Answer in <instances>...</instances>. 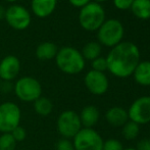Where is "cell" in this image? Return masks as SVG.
Returning <instances> with one entry per match:
<instances>
[{"instance_id":"1","label":"cell","mask_w":150,"mask_h":150,"mask_svg":"<svg viewBox=\"0 0 150 150\" xmlns=\"http://www.w3.org/2000/svg\"><path fill=\"white\" fill-rule=\"evenodd\" d=\"M107 71L120 79L131 77L140 62V50L136 44L122 41L112 47L106 57Z\"/></svg>"},{"instance_id":"2","label":"cell","mask_w":150,"mask_h":150,"mask_svg":"<svg viewBox=\"0 0 150 150\" xmlns=\"http://www.w3.org/2000/svg\"><path fill=\"white\" fill-rule=\"evenodd\" d=\"M54 59L58 69L67 75H78L84 71L86 65V60L81 51L71 46H64L58 49Z\"/></svg>"},{"instance_id":"3","label":"cell","mask_w":150,"mask_h":150,"mask_svg":"<svg viewBox=\"0 0 150 150\" xmlns=\"http://www.w3.org/2000/svg\"><path fill=\"white\" fill-rule=\"evenodd\" d=\"M79 24L85 31H98L101 25L105 22V10L101 4L91 1L80 8Z\"/></svg>"},{"instance_id":"4","label":"cell","mask_w":150,"mask_h":150,"mask_svg":"<svg viewBox=\"0 0 150 150\" xmlns=\"http://www.w3.org/2000/svg\"><path fill=\"white\" fill-rule=\"evenodd\" d=\"M125 28L122 22L117 18H109L101 25L97 31V39L101 46L112 48L122 41Z\"/></svg>"},{"instance_id":"5","label":"cell","mask_w":150,"mask_h":150,"mask_svg":"<svg viewBox=\"0 0 150 150\" xmlns=\"http://www.w3.org/2000/svg\"><path fill=\"white\" fill-rule=\"evenodd\" d=\"M42 90L41 83L31 76L20 78L13 84L14 94L23 102H35L42 96Z\"/></svg>"},{"instance_id":"6","label":"cell","mask_w":150,"mask_h":150,"mask_svg":"<svg viewBox=\"0 0 150 150\" xmlns=\"http://www.w3.org/2000/svg\"><path fill=\"white\" fill-rule=\"evenodd\" d=\"M22 110L16 103L5 101L0 104V132L11 133L16 127L21 126Z\"/></svg>"},{"instance_id":"7","label":"cell","mask_w":150,"mask_h":150,"mask_svg":"<svg viewBox=\"0 0 150 150\" xmlns=\"http://www.w3.org/2000/svg\"><path fill=\"white\" fill-rule=\"evenodd\" d=\"M103 138L93 128H82L73 138L75 150H103Z\"/></svg>"},{"instance_id":"8","label":"cell","mask_w":150,"mask_h":150,"mask_svg":"<svg viewBox=\"0 0 150 150\" xmlns=\"http://www.w3.org/2000/svg\"><path fill=\"white\" fill-rule=\"evenodd\" d=\"M83 128L79 113L74 110H64L56 120V129L62 138L73 139Z\"/></svg>"},{"instance_id":"9","label":"cell","mask_w":150,"mask_h":150,"mask_svg":"<svg viewBox=\"0 0 150 150\" xmlns=\"http://www.w3.org/2000/svg\"><path fill=\"white\" fill-rule=\"evenodd\" d=\"M8 26L18 31L27 29L31 24V13L26 7L18 4H12L7 9H5L4 16Z\"/></svg>"},{"instance_id":"10","label":"cell","mask_w":150,"mask_h":150,"mask_svg":"<svg viewBox=\"0 0 150 150\" xmlns=\"http://www.w3.org/2000/svg\"><path fill=\"white\" fill-rule=\"evenodd\" d=\"M129 120L137 125H147L150 122V96H141L132 102L128 108Z\"/></svg>"},{"instance_id":"11","label":"cell","mask_w":150,"mask_h":150,"mask_svg":"<svg viewBox=\"0 0 150 150\" xmlns=\"http://www.w3.org/2000/svg\"><path fill=\"white\" fill-rule=\"evenodd\" d=\"M84 84L87 90L95 96H101L108 90L109 81L105 73L91 71H88L84 78Z\"/></svg>"},{"instance_id":"12","label":"cell","mask_w":150,"mask_h":150,"mask_svg":"<svg viewBox=\"0 0 150 150\" xmlns=\"http://www.w3.org/2000/svg\"><path fill=\"white\" fill-rule=\"evenodd\" d=\"M21 71V61L14 55H6L0 61V80L12 82Z\"/></svg>"},{"instance_id":"13","label":"cell","mask_w":150,"mask_h":150,"mask_svg":"<svg viewBox=\"0 0 150 150\" xmlns=\"http://www.w3.org/2000/svg\"><path fill=\"white\" fill-rule=\"evenodd\" d=\"M104 117L107 124L115 128H122L129 120L128 111L122 106H112L108 108Z\"/></svg>"},{"instance_id":"14","label":"cell","mask_w":150,"mask_h":150,"mask_svg":"<svg viewBox=\"0 0 150 150\" xmlns=\"http://www.w3.org/2000/svg\"><path fill=\"white\" fill-rule=\"evenodd\" d=\"M57 5V0H32L31 8L37 18H45L53 13Z\"/></svg>"},{"instance_id":"15","label":"cell","mask_w":150,"mask_h":150,"mask_svg":"<svg viewBox=\"0 0 150 150\" xmlns=\"http://www.w3.org/2000/svg\"><path fill=\"white\" fill-rule=\"evenodd\" d=\"M83 128H94L100 119V111L95 105H86L79 113Z\"/></svg>"},{"instance_id":"16","label":"cell","mask_w":150,"mask_h":150,"mask_svg":"<svg viewBox=\"0 0 150 150\" xmlns=\"http://www.w3.org/2000/svg\"><path fill=\"white\" fill-rule=\"evenodd\" d=\"M132 76L138 85L150 87V60L140 61Z\"/></svg>"},{"instance_id":"17","label":"cell","mask_w":150,"mask_h":150,"mask_svg":"<svg viewBox=\"0 0 150 150\" xmlns=\"http://www.w3.org/2000/svg\"><path fill=\"white\" fill-rule=\"evenodd\" d=\"M58 52V47L52 42L40 43L36 48V56L39 60H51L54 59Z\"/></svg>"},{"instance_id":"18","label":"cell","mask_w":150,"mask_h":150,"mask_svg":"<svg viewBox=\"0 0 150 150\" xmlns=\"http://www.w3.org/2000/svg\"><path fill=\"white\" fill-rule=\"evenodd\" d=\"M133 14L139 20L150 18V0H134L130 8Z\"/></svg>"},{"instance_id":"19","label":"cell","mask_w":150,"mask_h":150,"mask_svg":"<svg viewBox=\"0 0 150 150\" xmlns=\"http://www.w3.org/2000/svg\"><path fill=\"white\" fill-rule=\"evenodd\" d=\"M34 103V110L40 117H48L53 111V103L48 97L41 96Z\"/></svg>"},{"instance_id":"20","label":"cell","mask_w":150,"mask_h":150,"mask_svg":"<svg viewBox=\"0 0 150 150\" xmlns=\"http://www.w3.org/2000/svg\"><path fill=\"white\" fill-rule=\"evenodd\" d=\"M101 51H102V46L98 42L91 41L84 45L81 53L85 60L92 61L101 55Z\"/></svg>"},{"instance_id":"21","label":"cell","mask_w":150,"mask_h":150,"mask_svg":"<svg viewBox=\"0 0 150 150\" xmlns=\"http://www.w3.org/2000/svg\"><path fill=\"white\" fill-rule=\"evenodd\" d=\"M139 133H140V126L130 120L122 127V135L127 141L136 140L139 136Z\"/></svg>"},{"instance_id":"22","label":"cell","mask_w":150,"mask_h":150,"mask_svg":"<svg viewBox=\"0 0 150 150\" xmlns=\"http://www.w3.org/2000/svg\"><path fill=\"white\" fill-rule=\"evenodd\" d=\"M16 144L18 143L10 133H3L0 135V150H14Z\"/></svg>"},{"instance_id":"23","label":"cell","mask_w":150,"mask_h":150,"mask_svg":"<svg viewBox=\"0 0 150 150\" xmlns=\"http://www.w3.org/2000/svg\"><path fill=\"white\" fill-rule=\"evenodd\" d=\"M91 67H92L93 71L104 73L105 71H107V61H106V58L102 57V56H99V57H97L96 59L91 61Z\"/></svg>"},{"instance_id":"24","label":"cell","mask_w":150,"mask_h":150,"mask_svg":"<svg viewBox=\"0 0 150 150\" xmlns=\"http://www.w3.org/2000/svg\"><path fill=\"white\" fill-rule=\"evenodd\" d=\"M103 150H124V146L120 140L109 138L103 142Z\"/></svg>"},{"instance_id":"25","label":"cell","mask_w":150,"mask_h":150,"mask_svg":"<svg viewBox=\"0 0 150 150\" xmlns=\"http://www.w3.org/2000/svg\"><path fill=\"white\" fill-rule=\"evenodd\" d=\"M10 134L13 137L14 140L16 141V143L22 142V141H24L25 139L27 138V131H26V129L22 126L16 127L14 130H12V132L10 133Z\"/></svg>"},{"instance_id":"26","label":"cell","mask_w":150,"mask_h":150,"mask_svg":"<svg viewBox=\"0 0 150 150\" xmlns=\"http://www.w3.org/2000/svg\"><path fill=\"white\" fill-rule=\"evenodd\" d=\"M55 149L56 150H75L73 141H71V139H67V138H61L60 140H58L55 145Z\"/></svg>"},{"instance_id":"27","label":"cell","mask_w":150,"mask_h":150,"mask_svg":"<svg viewBox=\"0 0 150 150\" xmlns=\"http://www.w3.org/2000/svg\"><path fill=\"white\" fill-rule=\"evenodd\" d=\"M113 5L117 9L120 10H128L131 8L134 0H112Z\"/></svg>"},{"instance_id":"28","label":"cell","mask_w":150,"mask_h":150,"mask_svg":"<svg viewBox=\"0 0 150 150\" xmlns=\"http://www.w3.org/2000/svg\"><path fill=\"white\" fill-rule=\"evenodd\" d=\"M135 148L137 150H150V138H143L139 140Z\"/></svg>"},{"instance_id":"29","label":"cell","mask_w":150,"mask_h":150,"mask_svg":"<svg viewBox=\"0 0 150 150\" xmlns=\"http://www.w3.org/2000/svg\"><path fill=\"white\" fill-rule=\"evenodd\" d=\"M69 2L73 6L77 8H82L83 6H85L86 4H88L91 2V0H69Z\"/></svg>"},{"instance_id":"30","label":"cell","mask_w":150,"mask_h":150,"mask_svg":"<svg viewBox=\"0 0 150 150\" xmlns=\"http://www.w3.org/2000/svg\"><path fill=\"white\" fill-rule=\"evenodd\" d=\"M4 93H9V92H13V84L11 82H2L1 84V90Z\"/></svg>"},{"instance_id":"31","label":"cell","mask_w":150,"mask_h":150,"mask_svg":"<svg viewBox=\"0 0 150 150\" xmlns=\"http://www.w3.org/2000/svg\"><path fill=\"white\" fill-rule=\"evenodd\" d=\"M4 16H5V9H4L3 6L0 4V20L4 18Z\"/></svg>"},{"instance_id":"32","label":"cell","mask_w":150,"mask_h":150,"mask_svg":"<svg viewBox=\"0 0 150 150\" xmlns=\"http://www.w3.org/2000/svg\"><path fill=\"white\" fill-rule=\"evenodd\" d=\"M106 1H108V0H94V2H97V3H102V2H106Z\"/></svg>"},{"instance_id":"33","label":"cell","mask_w":150,"mask_h":150,"mask_svg":"<svg viewBox=\"0 0 150 150\" xmlns=\"http://www.w3.org/2000/svg\"><path fill=\"white\" fill-rule=\"evenodd\" d=\"M124 150H137L135 147H129V148H124Z\"/></svg>"},{"instance_id":"34","label":"cell","mask_w":150,"mask_h":150,"mask_svg":"<svg viewBox=\"0 0 150 150\" xmlns=\"http://www.w3.org/2000/svg\"><path fill=\"white\" fill-rule=\"evenodd\" d=\"M6 2H9V3H14V2H16L18 0H5Z\"/></svg>"},{"instance_id":"35","label":"cell","mask_w":150,"mask_h":150,"mask_svg":"<svg viewBox=\"0 0 150 150\" xmlns=\"http://www.w3.org/2000/svg\"><path fill=\"white\" fill-rule=\"evenodd\" d=\"M1 84H2V81L0 80V90H1Z\"/></svg>"}]
</instances>
